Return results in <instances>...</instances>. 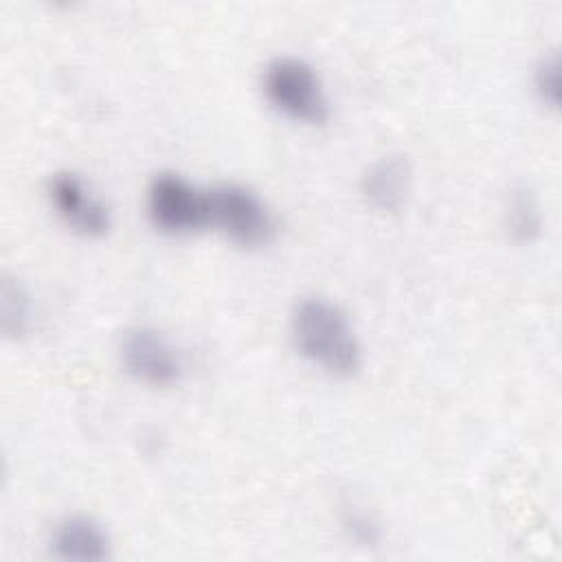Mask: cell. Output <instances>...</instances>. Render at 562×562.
Masks as SVG:
<instances>
[{
  "label": "cell",
  "mask_w": 562,
  "mask_h": 562,
  "mask_svg": "<svg viewBox=\"0 0 562 562\" xmlns=\"http://www.w3.org/2000/svg\"><path fill=\"white\" fill-rule=\"evenodd\" d=\"M296 351L325 373L349 378L362 367V345L347 312L321 294L301 296L290 312Z\"/></svg>",
  "instance_id": "obj_1"
},
{
  "label": "cell",
  "mask_w": 562,
  "mask_h": 562,
  "mask_svg": "<svg viewBox=\"0 0 562 562\" xmlns=\"http://www.w3.org/2000/svg\"><path fill=\"white\" fill-rule=\"evenodd\" d=\"M261 92L272 110L303 125L329 119V99L316 68L296 55L272 57L261 72Z\"/></svg>",
  "instance_id": "obj_2"
},
{
  "label": "cell",
  "mask_w": 562,
  "mask_h": 562,
  "mask_svg": "<svg viewBox=\"0 0 562 562\" xmlns=\"http://www.w3.org/2000/svg\"><path fill=\"white\" fill-rule=\"evenodd\" d=\"M151 226L165 235H191L209 226V198L178 171H158L145 195Z\"/></svg>",
  "instance_id": "obj_4"
},
{
  "label": "cell",
  "mask_w": 562,
  "mask_h": 562,
  "mask_svg": "<svg viewBox=\"0 0 562 562\" xmlns=\"http://www.w3.org/2000/svg\"><path fill=\"white\" fill-rule=\"evenodd\" d=\"M31 296L26 288L11 277L2 279L0 288V327L7 338H22L31 329Z\"/></svg>",
  "instance_id": "obj_10"
},
{
  "label": "cell",
  "mask_w": 562,
  "mask_h": 562,
  "mask_svg": "<svg viewBox=\"0 0 562 562\" xmlns=\"http://www.w3.org/2000/svg\"><path fill=\"white\" fill-rule=\"evenodd\" d=\"M209 226H215L239 248H261L272 241L277 222L268 202L248 184L220 182L206 189Z\"/></svg>",
  "instance_id": "obj_3"
},
{
  "label": "cell",
  "mask_w": 562,
  "mask_h": 562,
  "mask_svg": "<svg viewBox=\"0 0 562 562\" xmlns=\"http://www.w3.org/2000/svg\"><path fill=\"white\" fill-rule=\"evenodd\" d=\"M413 184V169L404 154H384L375 158L360 178L364 200L384 213H395L406 204Z\"/></svg>",
  "instance_id": "obj_8"
},
{
  "label": "cell",
  "mask_w": 562,
  "mask_h": 562,
  "mask_svg": "<svg viewBox=\"0 0 562 562\" xmlns=\"http://www.w3.org/2000/svg\"><path fill=\"white\" fill-rule=\"evenodd\" d=\"M562 77H560V55L555 50H547L538 57L531 68V86L538 101L547 108L558 110L562 97Z\"/></svg>",
  "instance_id": "obj_11"
},
{
  "label": "cell",
  "mask_w": 562,
  "mask_h": 562,
  "mask_svg": "<svg viewBox=\"0 0 562 562\" xmlns=\"http://www.w3.org/2000/svg\"><path fill=\"white\" fill-rule=\"evenodd\" d=\"M505 228L512 239L529 244L542 233V211L536 193L527 184H514L505 198Z\"/></svg>",
  "instance_id": "obj_9"
},
{
  "label": "cell",
  "mask_w": 562,
  "mask_h": 562,
  "mask_svg": "<svg viewBox=\"0 0 562 562\" xmlns=\"http://www.w3.org/2000/svg\"><path fill=\"white\" fill-rule=\"evenodd\" d=\"M119 360L127 375L149 386H173L184 375V360L178 347L156 327L136 325L119 340Z\"/></svg>",
  "instance_id": "obj_5"
},
{
  "label": "cell",
  "mask_w": 562,
  "mask_h": 562,
  "mask_svg": "<svg viewBox=\"0 0 562 562\" xmlns=\"http://www.w3.org/2000/svg\"><path fill=\"white\" fill-rule=\"evenodd\" d=\"M50 551L66 562H101L110 558V536L105 527L88 514H68L50 531Z\"/></svg>",
  "instance_id": "obj_7"
},
{
  "label": "cell",
  "mask_w": 562,
  "mask_h": 562,
  "mask_svg": "<svg viewBox=\"0 0 562 562\" xmlns=\"http://www.w3.org/2000/svg\"><path fill=\"white\" fill-rule=\"evenodd\" d=\"M48 200L61 222L83 237H103L112 226L108 204L79 173L70 169L50 176Z\"/></svg>",
  "instance_id": "obj_6"
},
{
  "label": "cell",
  "mask_w": 562,
  "mask_h": 562,
  "mask_svg": "<svg viewBox=\"0 0 562 562\" xmlns=\"http://www.w3.org/2000/svg\"><path fill=\"white\" fill-rule=\"evenodd\" d=\"M340 509H342V529L353 542L362 547H373L380 542L382 538L380 522L371 512H367L364 505L356 501H345Z\"/></svg>",
  "instance_id": "obj_12"
}]
</instances>
